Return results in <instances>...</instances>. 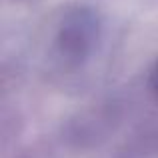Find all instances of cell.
I'll use <instances>...</instances> for the list:
<instances>
[{
    "mask_svg": "<svg viewBox=\"0 0 158 158\" xmlns=\"http://www.w3.org/2000/svg\"><path fill=\"white\" fill-rule=\"evenodd\" d=\"M150 80H152V88L158 92V64L154 66V70H152V78Z\"/></svg>",
    "mask_w": 158,
    "mask_h": 158,
    "instance_id": "6da1fadb",
    "label": "cell"
}]
</instances>
